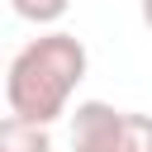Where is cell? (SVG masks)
Masks as SVG:
<instances>
[{
    "mask_svg": "<svg viewBox=\"0 0 152 152\" xmlns=\"http://www.w3.org/2000/svg\"><path fill=\"white\" fill-rule=\"evenodd\" d=\"M0 152H52V133L43 124H28L19 114L0 119Z\"/></svg>",
    "mask_w": 152,
    "mask_h": 152,
    "instance_id": "cell-3",
    "label": "cell"
},
{
    "mask_svg": "<svg viewBox=\"0 0 152 152\" xmlns=\"http://www.w3.org/2000/svg\"><path fill=\"white\" fill-rule=\"evenodd\" d=\"M86 66H90V52L76 33H62V28H48L38 38H28L14 62L5 66V100H10V114L28 119V124H43L52 128L76 86L86 81Z\"/></svg>",
    "mask_w": 152,
    "mask_h": 152,
    "instance_id": "cell-1",
    "label": "cell"
},
{
    "mask_svg": "<svg viewBox=\"0 0 152 152\" xmlns=\"http://www.w3.org/2000/svg\"><path fill=\"white\" fill-rule=\"evenodd\" d=\"M138 14H142V24L152 28V0H138Z\"/></svg>",
    "mask_w": 152,
    "mask_h": 152,
    "instance_id": "cell-6",
    "label": "cell"
},
{
    "mask_svg": "<svg viewBox=\"0 0 152 152\" xmlns=\"http://www.w3.org/2000/svg\"><path fill=\"white\" fill-rule=\"evenodd\" d=\"M114 152H152V114H133V109H124V128H119Z\"/></svg>",
    "mask_w": 152,
    "mask_h": 152,
    "instance_id": "cell-5",
    "label": "cell"
},
{
    "mask_svg": "<svg viewBox=\"0 0 152 152\" xmlns=\"http://www.w3.org/2000/svg\"><path fill=\"white\" fill-rule=\"evenodd\" d=\"M124 128V109L104 100H81L71 114V152H114Z\"/></svg>",
    "mask_w": 152,
    "mask_h": 152,
    "instance_id": "cell-2",
    "label": "cell"
},
{
    "mask_svg": "<svg viewBox=\"0 0 152 152\" xmlns=\"http://www.w3.org/2000/svg\"><path fill=\"white\" fill-rule=\"evenodd\" d=\"M10 10L24 19V24H38V28H52L66 19L71 0H10Z\"/></svg>",
    "mask_w": 152,
    "mask_h": 152,
    "instance_id": "cell-4",
    "label": "cell"
}]
</instances>
